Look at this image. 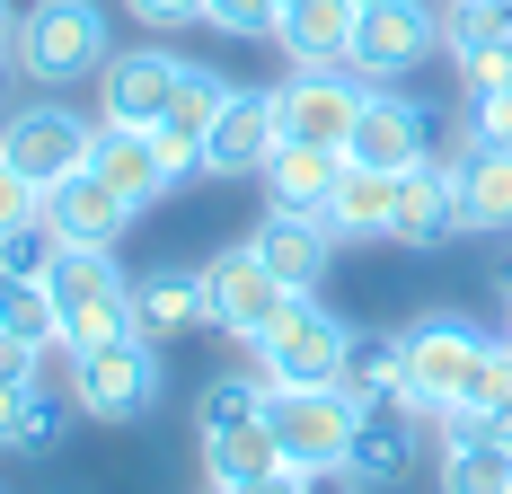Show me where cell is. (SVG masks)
<instances>
[{"label":"cell","mask_w":512,"mask_h":494,"mask_svg":"<svg viewBox=\"0 0 512 494\" xmlns=\"http://www.w3.org/2000/svg\"><path fill=\"white\" fill-rule=\"evenodd\" d=\"M504 45H512V36H504Z\"/></svg>","instance_id":"cell-42"},{"label":"cell","mask_w":512,"mask_h":494,"mask_svg":"<svg viewBox=\"0 0 512 494\" xmlns=\"http://www.w3.org/2000/svg\"><path fill=\"white\" fill-rule=\"evenodd\" d=\"M486 442H504V450H512V406H495V415H486Z\"/></svg>","instance_id":"cell-38"},{"label":"cell","mask_w":512,"mask_h":494,"mask_svg":"<svg viewBox=\"0 0 512 494\" xmlns=\"http://www.w3.org/2000/svg\"><path fill=\"white\" fill-rule=\"evenodd\" d=\"M415 424H424V406H407V397H362L354 459H345V468H362L371 486H398L415 468Z\"/></svg>","instance_id":"cell-19"},{"label":"cell","mask_w":512,"mask_h":494,"mask_svg":"<svg viewBox=\"0 0 512 494\" xmlns=\"http://www.w3.org/2000/svg\"><path fill=\"white\" fill-rule=\"evenodd\" d=\"M36 230H45V247H115L124 230H133V203L115 195L98 168H80V177L45 186V212H36Z\"/></svg>","instance_id":"cell-13"},{"label":"cell","mask_w":512,"mask_h":494,"mask_svg":"<svg viewBox=\"0 0 512 494\" xmlns=\"http://www.w3.org/2000/svg\"><path fill=\"white\" fill-rule=\"evenodd\" d=\"M221 106H230V80L204 71V62H186V80H177V98H168V115H159V133L204 168V133H212V115H221Z\"/></svg>","instance_id":"cell-25"},{"label":"cell","mask_w":512,"mask_h":494,"mask_svg":"<svg viewBox=\"0 0 512 494\" xmlns=\"http://www.w3.org/2000/svg\"><path fill=\"white\" fill-rule=\"evenodd\" d=\"M248 415H265V380H212V389H204V433L248 424Z\"/></svg>","instance_id":"cell-29"},{"label":"cell","mask_w":512,"mask_h":494,"mask_svg":"<svg viewBox=\"0 0 512 494\" xmlns=\"http://www.w3.org/2000/svg\"><path fill=\"white\" fill-rule=\"evenodd\" d=\"M89 168H98L133 212H151L159 195H177V186H186V168H195V159L168 142L159 124H106V115H98V150H89Z\"/></svg>","instance_id":"cell-9"},{"label":"cell","mask_w":512,"mask_h":494,"mask_svg":"<svg viewBox=\"0 0 512 494\" xmlns=\"http://www.w3.org/2000/svg\"><path fill=\"white\" fill-rule=\"evenodd\" d=\"M345 345H354V327H345V318H327L318 292H301L248 353H256V380H265V389H336Z\"/></svg>","instance_id":"cell-4"},{"label":"cell","mask_w":512,"mask_h":494,"mask_svg":"<svg viewBox=\"0 0 512 494\" xmlns=\"http://www.w3.org/2000/svg\"><path fill=\"white\" fill-rule=\"evenodd\" d=\"M309 494H371L362 468H309Z\"/></svg>","instance_id":"cell-37"},{"label":"cell","mask_w":512,"mask_h":494,"mask_svg":"<svg viewBox=\"0 0 512 494\" xmlns=\"http://www.w3.org/2000/svg\"><path fill=\"white\" fill-rule=\"evenodd\" d=\"M45 353L53 345L18 336V327H0V389H36V380H45Z\"/></svg>","instance_id":"cell-33"},{"label":"cell","mask_w":512,"mask_h":494,"mask_svg":"<svg viewBox=\"0 0 512 494\" xmlns=\"http://www.w3.org/2000/svg\"><path fill=\"white\" fill-rule=\"evenodd\" d=\"M274 18H283V0H212L204 27H221V36H274Z\"/></svg>","instance_id":"cell-32"},{"label":"cell","mask_w":512,"mask_h":494,"mask_svg":"<svg viewBox=\"0 0 512 494\" xmlns=\"http://www.w3.org/2000/svg\"><path fill=\"white\" fill-rule=\"evenodd\" d=\"M124 9H133L151 36H177V27H195V18H204L212 0H124Z\"/></svg>","instance_id":"cell-34"},{"label":"cell","mask_w":512,"mask_h":494,"mask_svg":"<svg viewBox=\"0 0 512 494\" xmlns=\"http://www.w3.org/2000/svg\"><path fill=\"white\" fill-rule=\"evenodd\" d=\"M45 292H53V318H62V353L133 336V283L115 265V247H53Z\"/></svg>","instance_id":"cell-1"},{"label":"cell","mask_w":512,"mask_h":494,"mask_svg":"<svg viewBox=\"0 0 512 494\" xmlns=\"http://www.w3.org/2000/svg\"><path fill=\"white\" fill-rule=\"evenodd\" d=\"M389 239H398V247H442V239H460V186H451V159H442V168L424 159V168L398 177Z\"/></svg>","instance_id":"cell-20"},{"label":"cell","mask_w":512,"mask_h":494,"mask_svg":"<svg viewBox=\"0 0 512 494\" xmlns=\"http://www.w3.org/2000/svg\"><path fill=\"white\" fill-rule=\"evenodd\" d=\"M424 53H442V9L424 0H362V27H354V71L371 89L407 80Z\"/></svg>","instance_id":"cell-11"},{"label":"cell","mask_w":512,"mask_h":494,"mask_svg":"<svg viewBox=\"0 0 512 494\" xmlns=\"http://www.w3.org/2000/svg\"><path fill=\"white\" fill-rule=\"evenodd\" d=\"M36 212H45V195H36V186H27V177L0 159V247L27 239V230H36Z\"/></svg>","instance_id":"cell-30"},{"label":"cell","mask_w":512,"mask_h":494,"mask_svg":"<svg viewBox=\"0 0 512 494\" xmlns=\"http://www.w3.org/2000/svg\"><path fill=\"white\" fill-rule=\"evenodd\" d=\"M133 327L142 336H186V327H212V292H204V274H177V265H159V274H142L133 283Z\"/></svg>","instance_id":"cell-22"},{"label":"cell","mask_w":512,"mask_h":494,"mask_svg":"<svg viewBox=\"0 0 512 494\" xmlns=\"http://www.w3.org/2000/svg\"><path fill=\"white\" fill-rule=\"evenodd\" d=\"M442 494H512V450L504 442L442 450Z\"/></svg>","instance_id":"cell-27"},{"label":"cell","mask_w":512,"mask_h":494,"mask_svg":"<svg viewBox=\"0 0 512 494\" xmlns=\"http://www.w3.org/2000/svg\"><path fill=\"white\" fill-rule=\"evenodd\" d=\"M9 80H18V62H9V53H0V98H9Z\"/></svg>","instance_id":"cell-40"},{"label":"cell","mask_w":512,"mask_h":494,"mask_svg":"<svg viewBox=\"0 0 512 494\" xmlns=\"http://www.w3.org/2000/svg\"><path fill=\"white\" fill-rule=\"evenodd\" d=\"M451 186H460V230H486V239L512 230V142L468 133L460 159H451Z\"/></svg>","instance_id":"cell-16"},{"label":"cell","mask_w":512,"mask_h":494,"mask_svg":"<svg viewBox=\"0 0 512 494\" xmlns=\"http://www.w3.org/2000/svg\"><path fill=\"white\" fill-rule=\"evenodd\" d=\"M336 177H345V150H327V142H274V159L256 168V186H265L274 212H318V221H327Z\"/></svg>","instance_id":"cell-18"},{"label":"cell","mask_w":512,"mask_h":494,"mask_svg":"<svg viewBox=\"0 0 512 494\" xmlns=\"http://www.w3.org/2000/svg\"><path fill=\"white\" fill-rule=\"evenodd\" d=\"M230 494H309V468H265V477H248Z\"/></svg>","instance_id":"cell-36"},{"label":"cell","mask_w":512,"mask_h":494,"mask_svg":"<svg viewBox=\"0 0 512 494\" xmlns=\"http://www.w3.org/2000/svg\"><path fill=\"white\" fill-rule=\"evenodd\" d=\"M265 424L292 468H345L354 459V424H362V397L345 389H265Z\"/></svg>","instance_id":"cell-6"},{"label":"cell","mask_w":512,"mask_h":494,"mask_svg":"<svg viewBox=\"0 0 512 494\" xmlns=\"http://www.w3.org/2000/svg\"><path fill=\"white\" fill-rule=\"evenodd\" d=\"M451 62H460L468 98H495V89H512V45H504V36H486V45H451Z\"/></svg>","instance_id":"cell-28"},{"label":"cell","mask_w":512,"mask_h":494,"mask_svg":"<svg viewBox=\"0 0 512 494\" xmlns=\"http://www.w3.org/2000/svg\"><path fill=\"white\" fill-rule=\"evenodd\" d=\"M504 309H512V274H504Z\"/></svg>","instance_id":"cell-41"},{"label":"cell","mask_w":512,"mask_h":494,"mask_svg":"<svg viewBox=\"0 0 512 494\" xmlns=\"http://www.w3.org/2000/svg\"><path fill=\"white\" fill-rule=\"evenodd\" d=\"M477 353H486V336H477L468 318H415V327H407V371H398V397H407V406H424V415L460 406Z\"/></svg>","instance_id":"cell-10"},{"label":"cell","mask_w":512,"mask_h":494,"mask_svg":"<svg viewBox=\"0 0 512 494\" xmlns=\"http://www.w3.org/2000/svg\"><path fill=\"white\" fill-rule=\"evenodd\" d=\"M283 142V115H274V89H230V106L212 115L204 133V168L212 177H256Z\"/></svg>","instance_id":"cell-15"},{"label":"cell","mask_w":512,"mask_h":494,"mask_svg":"<svg viewBox=\"0 0 512 494\" xmlns=\"http://www.w3.org/2000/svg\"><path fill=\"white\" fill-rule=\"evenodd\" d=\"M398 371H407V336L354 327V345H345V371H336V389H345V397H398Z\"/></svg>","instance_id":"cell-26"},{"label":"cell","mask_w":512,"mask_h":494,"mask_svg":"<svg viewBox=\"0 0 512 494\" xmlns=\"http://www.w3.org/2000/svg\"><path fill=\"white\" fill-rule=\"evenodd\" d=\"M177 80H186V62L159 45H133V53H106L98 71V115L106 124H159L168 98H177Z\"/></svg>","instance_id":"cell-14"},{"label":"cell","mask_w":512,"mask_h":494,"mask_svg":"<svg viewBox=\"0 0 512 494\" xmlns=\"http://www.w3.org/2000/svg\"><path fill=\"white\" fill-rule=\"evenodd\" d=\"M265 468H292L265 415H248V424H221V433H204V477H212V494L248 486V477H265Z\"/></svg>","instance_id":"cell-23"},{"label":"cell","mask_w":512,"mask_h":494,"mask_svg":"<svg viewBox=\"0 0 512 494\" xmlns=\"http://www.w3.org/2000/svg\"><path fill=\"white\" fill-rule=\"evenodd\" d=\"M256 256H265L292 292H318L327 265H336V230H327L318 212H274V203H265V221H256Z\"/></svg>","instance_id":"cell-17"},{"label":"cell","mask_w":512,"mask_h":494,"mask_svg":"<svg viewBox=\"0 0 512 494\" xmlns=\"http://www.w3.org/2000/svg\"><path fill=\"white\" fill-rule=\"evenodd\" d=\"M389 212H398V177L345 159V177H336V195H327V230H336V239H389Z\"/></svg>","instance_id":"cell-24"},{"label":"cell","mask_w":512,"mask_h":494,"mask_svg":"<svg viewBox=\"0 0 512 494\" xmlns=\"http://www.w3.org/2000/svg\"><path fill=\"white\" fill-rule=\"evenodd\" d=\"M71 397H80V415H98V424H142L159 397H168V371H159V336H115V345H89L71 353Z\"/></svg>","instance_id":"cell-3"},{"label":"cell","mask_w":512,"mask_h":494,"mask_svg":"<svg viewBox=\"0 0 512 494\" xmlns=\"http://www.w3.org/2000/svg\"><path fill=\"white\" fill-rule=\"evenodd\" d=\"M345 159L354 168H380V177H407L433 159V133H424V106L398 98V89H371L354 115V133H345Z\"/></svg>","instance_id":"cell-12"},{"label":"cell","mask_w":512,"mask_h":494,"mask_svg":"<svg viewBox=\"0 0 512 494\" xmlns=\"http://www.w3.org/2000/svg\"><path fill=\"white\" fill-rule=\"evenodd\" d=\"M354 27H362V0H292L274 18V45L292 62H354Z\"/></svg>","instance_id":"cell-21"},{"label":"cell","mask_w":512,"mask_h":494,"mask_svg":"<svg viewBox=\"0 0 512 494\" xmlns=\"http://www.w3.org/2000/svg\"><path fill=\"white\" fill-rule=\"evenodd\" d=\"M204 292H212V327H221L230 345H256V336L301 300L274 265H265V256H256V239H239V247H221V256H212V265H204Z\"/></svg>","instance_id":"cell-7"},{"label":"cell","mask_w":512,"mask_h":494,"mask_svg":"<svg viewBox=\"0 0 512 494\" xmlns=\"http://www.w3.org/2000/svg\"><path fill=\"white\" fill-rule=\"evenodd\" d=\"M362 98H371V89H362L354 62H292V80L274 89L283 142H327V150H345V133H354Z\"/></svg>","instance_id":"cell-8"},{"label":"cell","mask_w":512,"mask_h":494,"mask_svg":"<svg viewBox=\"0 0 512 494\" xmlns=\"http://www.w3.org/2000/svg\"><path fill=\"white\" fill-rule=\"evenodd\" d=\"M0 450H27V389H0Z\"/></svg>","instance_id":"cell-35"},{"label":"cell","mask_w":512,"mask_h":494,"mask_svg":"<svg viewBox=\"0 0 512 494\" xmlns=\"http://www.w3.org/2000/svg\"><path fill=\"white\" fill-rule=\"evenodd\" d=\"M9 62H18V80H36V89L98 80L106 71L98 0H27V9H18V36H9Z\"/></svg>","instance_id":"cell-2"},{"label":"cell","mask_w":512,"mask_h":494,"mask_svg":"<svg viewBox=\"0 0 512 494\" xmlns=\"http://www.w3.org/2000/svg\"><path fill=\"white\" fill-rule=\"evenodd\" d=\"M71 415H80V397H53L45 380H36V389H27V450H53L71 433Z\"/></svg>","instance_id":"cell-31"},{"label":"cell","mask_w":512,"mask_h":494,"mask_svg":"<svg viewBox=\"0 0 512 494\" xmlns=\"http://www.w3.org/2000/svg\"><path fill=\"white\" fill-rule=\"evenodd\" d=\"M89 150H98V124L89 115H71V106H18V115H0V159L45 195V186H62V177H80L89 168Z\"/></svg>","instance_id":"cell-5"},{"label":"cell","mask_w":512,"mask_h":494,"mask_svg":"<svg viewBox=\"0 0 512 494\" xmlns=\"http://www.w3.org/2000/svg\"><path fill=\"white\" fill-rule=\"evenodd\" d=\"M9 36H18V9H9V0H0V53H9Z\"/></svg>","instance_id":"cell-39"}]
</instances>
